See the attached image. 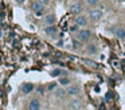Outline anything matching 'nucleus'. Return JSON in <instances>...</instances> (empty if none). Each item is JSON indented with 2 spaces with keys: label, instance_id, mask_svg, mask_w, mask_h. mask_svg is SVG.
Wrapping results in <instances>:
<instances>
[{
  "label": "nucleus",
  "instance_id": "nucleus-1",
  "mask_svg": "<svg viewBox=\"0 0 125 110\" xmlns=\"http://www.w3.org/2000/svg\"><path fill=\"white\" fill-rule=\"evenodd\" d=\"M90 38H92V31L87 28H81L78 32L75 34V39L79 40L81 43H86L90 40Z\"/></svg>",
  "mask_w": 125,
  "mask_h": 110
},
{
  "label": "nucleus",
  "instance_id": "nucleus-2",
  "mask_svg": "<svg viewBox=\"0 0 125 110\" xmlns=\"http://www.w3.org/2000/svg\"><path fill=\"white\" fill-rule=\"evenodd\" d=\"M102 16H104L102 10H98V8H93V10H90L89 12H87V18H89L92 21L101 20V19H102Z\"/></svg>",
  "mask_w": 125,
  "mask_h": 110
},
{
  "label": "nucleus",
  "instance_id": "nucleus-3",
  "mask_svg": "<svg viewBox=\"0 0 125 110\" xmlns=\"http://www.w3.org/2000/svg\"><path fill=\"white\" fill-rule=\"evenodd\" d=\"M74 23H75L77 27H79V28H85V27L87 26V23H89V19H87L86 15H77L75 19H74Z\"/></svg>",
  "mask_w": 125,
  "mask_h": 110
},
{
  "label": "nucleus",
  "instance_id": "nucleus-4",
  "mask_svg": "<svg viewBox=\"0 0 125 110\" xmlns=\"http://www.w3.org/2000/svg\"><path fill=\"white\" fill-rule=\"evenodd\" d=\"M81 90H82L81 86L75 83V85H70V86H69V87L66 89V93H67V97H73V98H74V97H77V95L81 94Z\"/></svg>",
  "mask_w": 125,
  "mask_h": 110
},
{
  "label": "nucleus",
  "instance_id": "nucleus-5",
  "mask_svg": "<svg viewBox=\"0 0 125 110\" xmlns=\"http://www.w3.org/2000/svg\"><path fill=\"white\" fill-rule=\"evenodd\" d=\"M82 105H83V99H81V98H71V101L69 102L67 107L70 110H79L82 107Z\"/></svg>",
  "mask_w": 125,
  "mask_h": 110
},
{
  "label": "nucleus",
  "instance_id": "nucleus-6",
  "mask_svg": "<svg viewBox=\"0 0 125 110\" xmlns=\"http://www.w3.org/2000/svg\"><path fill=\"white\" fill-rule=\"evenodd\" d=\"M82 10H83V8H82V4L79 1H75V3H73V4L70 5V12L73 13V15H81L82 13Z\"/></svg>",
  "mask_w": 125,
  "mask_h": 110
},
{
  "label": "nucleus",
  "instance_id": "nucleus-7",
  "mask_svg": "<svg viewBox=\"0 0 125 110\" xmlns=\"http://www.w3.org/2000/svg\"><path fill=\"white\" fill-rule=\"evenodd\" d=\"M55 23H57V16H55V13H47L44 16V24H46V27L54 26Z\"/></svg>",
  "mask_w": 125,
  "mask_h": 110
},
{
  "label": "nucleus",
  "instance_id": "nucleus-8",
  "mask_svg": "<svg viewBox=\"0 0 125 110\" xmlns=\"http://www.w3.org/2000/svg\"><path fill=\"white\" fill-rule=\"evenodd\" d=\"M20 90H22V93L23 94H30V93H32V90H34V85L31 82H26V83H23L22 85V87H20Z\"/></svg>",
  "mask_w": 125,
  "mask_h": 110
},
{
  "label": "nucleus",
  "instance_id": "nucleus-9",
  "mask_svg": "<svg viewBox=\"0 0 125 110\" xmlns=\"http://www.w3.org/2000/svg\"><path fill=\"white\" fill-rule=\"evenodd\" d=\"M28 110H41V101L38 98H32L28 103Z\"/></svg>",
  "mask_w": 125,
  "mask_h": 110
},
{
  "label": "nucleus",
  "instance_id": "nucleus-10",
  "mask_svg": "<svg viewBox=\"0 0 125 110\" xmlns=\"http://www.w3.org/2000/svg\"><path fill=\"white\" fill-rule=\"evenodd\" d=\"M54 95H55V98L57 99H63V98H66L67 97V93H66V89H57V90L54 91Z\"/></svg>",
  "mask_w": 125,
  "mask_h": 110
},
{
  "label": "nucleus",
  "instance_id": "nucleus-11",
  "mask_svg": "<svg viewBox=\"0 0 125 110\" xmlns=\"http://www.w3.org/2000/svg\"><path fill=\"white\" fill-rule=\"evenodd\" d=\"M44 32H46V35H49V36L55 38L58 30H57V27H55V26H47L46 28H44Z\"/></svg>",
  "mask_w": 125,
  "mask_h": 110
},
{
  "label": "nucleus",
  "instance_id": "nucleus-12",
  "mask_svg": "<svg viewBox=\"0 0 125 110\" xmlns=\"http://www.w3.org/2000/svg\"><path fill=\"white\" fill-rule=\"evenodd\" d=\"M114 34H116V36L120 40H125V28L124 27H117Z\"/></svg>",
  "mask_w": 125,
  "mask_h": 110
},
{
  "label": "nucleus",
  "instance_id": "nucleus-13",
  "mask_svg": "<svg viewBox=\"0 0 125 110\" xmlns=\"http://www.w3.org/2000/svg\"><path fill=\"white\" fill-rule=\"evenodd\" d=\"M86 52L89 55H95L98 52V47L95 44H87L86 46Z\"/></svg>",
  "mask_w": 125,
  "mask_h": 110
},
{
  "label": "nucleus",
  "instance_id": "nucleus-14",
  "mask_svg": "<svg viewBox=\"0 0 125 110\" xmlns=\"http://www.w3.org/2000/svg\"><path fill=\"white\" fill-rule=\"evenodd\" d=\"M31 8H32L34 12H41V11H43L44 5H43V4H41V3H39L38 0H36V1H34L32 4H31Z\"/></svg>",
  "mask_w": 125,
  "mask_h": 110
},
{
  "label": "nucleus",
  "instance_id": "nucleus-15",
  "mask_svg": "<svg viewBox=\"0 0 125 110\" xmlns=\"http://www.w3.org/2000/svg\"><path fill=\"white\" fill-rule=\"evenodd\" d=\"M59 85L61 86H70L71 85V79L69 77H61L59 78Z\"/></svg>",
  "mask_w": 125,
  "mask_h": 110
},
{
  "label": "nucleus",
  "instance_id": "nucleus-16",
  "mask_svg": "<svg viewBox=\"0 0 125 110\" xmlns=\"http://www.w3.org/2000/svg\"><path fill=\"white\" fill-rule=\"evenodd\" d=\"M71 43H73V48H74V50H79V48L82 47V43L79 42V40H77V39H73V40H71Z\"/></svg>",
  "mask_w": 125,
  "mask_h": 110
},
{
  "label": "nucleus",
  "instance_id": "nucleus-17",
  "mask_svg": "<svg viewBox=\"0 0 125 110\" xmlns=\"http://www.w3.org/2000/svg\"><path fill=\"white\" fill-rule=\"evenodd\" d=\"M85 3H86V5H89V7H95V5H98L100 0H85Z\"/></svg>",
  "mask_w": 125,
  "mask_h": 110
},
{
  "label": "nucleus",
  "instance_id": "nucleus-18",
  "mask_svg": "<svg viewBox=\"0 0 125 110\" xmlns=\"http://www.w3.org/2000/svg\"><path fill=\"white\" fill-rule=\"evenodd\" d=\"M57 83H50V85L49 86H47V90H49V91H55V90H57Z\"/></svg>",
  "mask_w": 125,
  "mask_h": 110
},
{
  "label": "nucleus",
  "instance_id": "nucleus-19",
  "mask_svg": "<svg viewBox=\"0 0 125 110\" xmlns=\"http://www.w3.org/2000/svg\"><path fill=\"white\" fill-rule=\"evenodd\" d=\"M85 63H86L87 66H90V67H97V63H94V62L89 60V59H86V60H85Z\"/></svg>",
  "mask_w": 125,
  "mask_h": 110
},
{
  "label": "nucleus",
  "instance_id": "nucleus-20",
  "mask_svg": "<svg viewBox=\"0 0 125 110\" xmlns=\"http://www.w3.org/2000/svg\"><path fill=\"white\" fill-rule=\"evenodd\" d=\"M70 31H71V32H78V31H79V27H77L75 24H74V26L70 27Z\"/></svg>",
  "mask_w": 125,
  "mask_h": 110
},
{
  "label": "nucleus",
  "instance_id": "nucleus-21",
  "mask_svg": "<svg viewBox=\"0 0 125 110\" xmlns=\"http://www.w3.org/2000/svg\"><path fill=\"white\" fill-rule=\"evenodd\" d=\"M39 3H41V4H43L44 7H46V5H49L50 4V1H51V0H38Z\"/></svg>",
  "mask_w": 125,
  "mask_h": 110
},
{
  "label": "nucleus",
  "instance_id": "nucleus-22",
  "mask_svg": "<svg viewBox=\"0 0 125 110\" xmlns=\"http://www.w3.org/2000/svg\"><path fill=\"white\" fill-rule=\"evenodd\" d=\"M51 75H52V77H57V75H61V70H52V71H51Z\"/></svg>",
  "mask_w": 125,
  "mask_h": 110
},
{
  "label": "nucleus",
  "instance_id": "nucleus-23",
  "mask_svg": "<svg viewBox=\"0 0 125 110\" xmlns=\"http://www.w3.org/2000/svg\"><path fill=\"white\" fill-rule=\"evenodd\" d=\"M24 1H26V0H15V3H16V4H23Z\"/></svg>",
  "mask_w": 125,
  "mask_h": 110
},
{
  "label": "nucleus",
  "instance_id": "nucleus-24",
  "mask_svg": "<svg viewBox=\"0 0 125 110\" xmlns=\"http://www.w3.org/2000/svg\"><path fill=\"white\" fill-rule=\"evenodd\" d=\"M35 15L39 18V16H42V15H43V11H41V12H35Z\"/></svg>",
  "mask_w": 125,
  "mask_h": 110
},
{
  "label": "nucleus",
  "instance_id": "nucleus-25",
  "mask_svg": "<svg viewBox=\"0 0 125 110\" xmlns=\"http://www.w3.org/2000/svg\"><path fill=\"white\" fill-rule=\"evenodd\" d=\"M124 1H125V0H124Z\"/></svg>",
  "mask_w": 125,
  "mask_h": 110
}]
</instances>
